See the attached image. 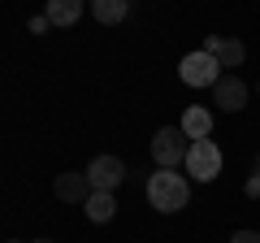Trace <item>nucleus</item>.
I'll return each mask as SVG.
<instances>
[{
    "label": "nucleus",
    "mask_w": 260,
    "mask_h": 243,
    "mask_svg": "<svg viewBox=\"0 0 260 243\" xmlns=\"http://www.w3.org/2000/svg\"><path fill=\"white\" fill-rule=\"evenodd\" d=\"M186 200H191V183H186L182 174L156 169V174L148 178V204L156 208V213H178V208H186Z\"/></svg>",
    "instance_id": "1"
},
{
    "label": "nucleus",
    "mask_w": 260,
    "mask_h": 243,
    "mask_svg": "<svg viewBox=\"0 0 260 243\" xmlns=\"http://www.w3.org/2000/svg\"><path fill=\"white\" fill-rule=\"evenodd\" d=\"M186 152H191V139H186L182 126H160L152 135V161L160 169H174V165H186Z\"/></svg>",
    "instance_id": "2"
},
{
    "label": "nucleus",
    "mask_w": 260,
    "mask_h": 243,
    "mask_svg": "<svg viewBox=\"0 0 260 243\" xmlns=\"http://www.w3.org/2000/svg\"><path fill=\"white\" fill-rule=\"evenodd\" d=\"M178 74H182V83H186V87H217L225 70H221V61H217L208 48H200V52H186V56H182Z\"/></svg>",
    "instance_id": "3"
},
{
    "label": "nucleus",
    "mask_w": 260,
    "mask_h": 243,
    "mask_svg": "<svg viewBox=\"0 0 260 243\" xmlns=\"http://www.w3.org/2000/svg\"><path fill=\"white\" fill-rule=\"evenodd\" d=\"M186 174L195 183H213L221 174V148L213 139H191V152H186Z\"/></svg>",
    "instance_id": "4"
},
{
    "label": "nucleus",
    "mask_w": 260,
    "mask_h": 243,
    "mask_svg": "<svg viewBox=\"0 0 260 243\" xmlns=\"http://www.w3.org/2000/svg\"><path fill=\"white\" fill-rule=\"evenodd\" d=\"M87 178H91L95 191H113L121 178H126V161L121 157H95L91 165H87Z\"/></svg>",
    "instance_id": "5"
},
{
    "label": "nucleus",
    "mask_w": 260,
    "mask_h": 243,
    "mask_svg": "<svg viewBox=\"0 0 260 243\" xmlns=\"http://www.w3.org/2000/svg\"><path fill=\"white\" fill-rule=\"evenodd\" d=\"M56 200H65V204H87V196H91V178H87V169H70V174H61L52 183Z\"/></svg>",
    "instance_id": "6"
},
{
    "label": "nucleus",
    "mask_w": 260,
    "mask_h": 243,
    "mask_svg": "<svg viewBox=\"0 0 260 243\" xmlns=\"http://www.w3.org/2000/svg\"><path fill=\"white\" fill-rule=\"evenodd\" d=\"M213 100L221 104L225 113H239V109H247V83H243L239 74H221V83L213 87Z\"/></svg>",
    "instance_id": "7"
},
{
    "label": "nucleus",
    "mask_w": 260,
    "mask_h": 243,
    "mask_svg": "<svg viewBox=\"0 0 260 243\" xmlns=\"http://www.w3.org/2000/svg\"><path fill=\"white\" fill-rule=\"evenodd\" d=\"M204 48L217 56V61H221V70H239V66H243V56H247V48H243L239 39H225V35H208Z\"/></svg>",
    "instance_id": "8"
},
{
    "label": "nucleus",
    "mask_w": 260,
    "mask_h": 243,
    "mask_svg": "<svg viewBox=\"0 0 260 243\" xmlns=\"http://www.w3.org/2000/svg\"><path fill=\"white\" fill-rule=\"evenodd\" d=\"M83 9H87V5H83V0H48V22H52V26H74V22L78 18H83Z\"/></svg>",
    "instance_id": "9"
},
{
    "label": "nucleus",
    "mask_w": 260,
    "mask_h": 243,
    "mask_svg": "<svg viewBox=\"0 0 260 243\" xmlns=\"http://www.w3.org/2000/svg\"><path fill=\"white\" fill-rule=\"evenodd\" d=\"M186 131V139H208V131H213V113L200 109V104H191V109L182 113V122H178Z\"/></svg>",
    "instance_id": "10"
},
{
    "label": "nucleus",
    "mask_w": 260,
    "mask_h": 243,
    "mask_svg": "<svg viewBox=\"0 0 260 243\" xmlns=\"http://www.w3.org/2000/svg\"><path fill=\"white\" fill-rule=\"evenodd\" d=\"M83 213L91 217V222H113V213H117V200H113V191H91L83 204Z\"/></svg>",
    "instance_id": "11"
},
{
    "label": "nucleus",
    "mask_w": 260,
    "mask_h": 243,
    "mask_svg": "<svg viewBox=\"0 0 260 243\" xmlns=\"http://www.w3.org/2000/svg\"><path fill=\"white\" fill-rule=\"evenodd\" d=\"M126 9H130V0H91L95 22H104V26H117V22L126 18Z\"/></svg>",
    "instance_id": "12"
},
{
    "label": "nucleus",
    "mask_w": 260,
    "mask_h": 243,
    "mask_svg": "<svg viewBox=\"0 0 260 243\" xmlns=\"http://www.w3.org/2000/svg\"><path fill=\"white\" fill-rule=\"evenodd\" d=\"M230 243H260V234H256V230H234Z\"/></svg>",
    "instance_id": "13"
},
{
    "label": "nucleus",
    "mask_w": 260,
    "mask_h": 243,
    "mask_svg": "<svg viewBox=\"0 0 260 243\" xmlns=\"http://www.w3.org/2000/svg\"><path fill=\"white\" fill-rule=\"evenodd\" d=\"M48 26H52V22H48V13H39V18H30V31H35V35H44Z\"/></svg>",
    "instance_id": "14"
},
{
    "label": "nucleus",
    "mask_w": 260,
    "mask_h": 243,
    "mask_svg": "<svg viewBox=\"0 0 260 243\" xmlns=\"http://www.w3.org/2000/svg\"><path fill=\"white\" fill-rule=\"evenodd\" d=\"M247 196H251V200H260V174H251V178H247Z\"/></svg>",
    "instance_id": "15"
},
{
    "label": "nucleus",
    "mask_w": 260,
    "mask_h": 243,
    "mask_svg": "<svg viewBox=\"0 0 260 243\" xmlns=\"http://www.w3.org/2000/svg\"><path fill=\"white\" fill-rule=\"evenodd\" d=\"M251 174H260V157H256V165H251Z\"/></svg>",
    "instance_id": "16"
},
{
    "label": "nucleus",
    "mask_w": 260,
    "mask_h": 243,
    "mask_svg": "<svg viewBox=\"0 0 260 243\" xmlns=\"http://www.w3.org/2000/svg\"><path fill=\"white\" fill-rule=\"evenodd\" d=\"M30 243H52V239H30Z\"/></svg>",
    "instance_id": "17"
},
{
    "label": "nucleus",
    "mask_w": 260,
    "mask_h": 243,
    "mask_svg": "<svg viewBox=\"0 0 260 243\" xmlns=\"http://www.w3.org/2000/svg\"><path fill=\"white\" fill-rule=\"evenodd\" d=\"M9 243H22V239H9Z\"/></svg>",
    "instance_id": "18"
}]
</instances>
